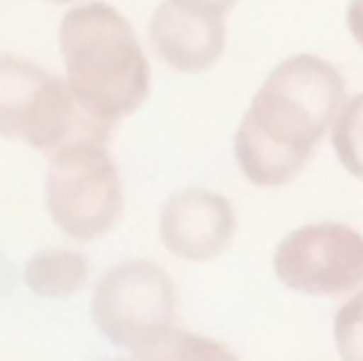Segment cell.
<instances>
[{
	"instance_id": "cell-1",
	"label": "cell",
	"mask_w": 363,
	"mask_h": 361,
	"mask_svg": "<svg viewBox=\"0 0 363 361\" xmlns=\"http://www.w3.org/2000/svg\"><path fill=\"white\" fill-rule=\"evenodd\" d=\"M345 96V77L315 55H290L264 77L233 134L236 166L255 189H281L332 131Z\"/></svg>"
},
{
	"instance_id": "cell-2",
	"label": "cell",
	"mask_w": 363,
	"mask_h": 361,
	"mask_svg": "<svg viewBox=\"0 0 363 361\" xmlns=\"http://www.w3.org/2000/svg\"><path fill=\"white\" fill-rule=\"evenodd\" d=\"M57 51L74 99L112 128L150 96V61L134 26L112 4L86 0L67 6L57 26Z\"/></svg>"
},
{
	"instance_id": "cell-3",
	"label": "cell",
	"mask_w": 363,
	"mask_h": 361,
	"mask_svg": "<svg viewBox=\"0 0 363 361\" xmlns=\"http://www.w3.org/2000/svg\"><path fill=\"white\" fill-rule=\"evenodd\" d=\"M0 138L55 153L74 141L108 138V125L83 112L67 80L19 55H0Z\"/></svg>"
},
{
	"instance_id": "cell-4",
	"label": "cell",
	"mask_w": 363,
	"mask_h": 361,
	"mask_svg": "<svg viewBox=\"0 0 363 361\" xmlns=\"http://www.w3.org/2000/svg\"><path fill=\"white\" fill-rule=\"evenodd\" d=\"M45 211L64 237L93 243L125 217V183L106 141L86 138L61 147L45 166Z\"/></svg>"
},
{
	"instance_id": "cell-5",
	"label": "cell",
	"mask_w": 363,
	"mask_h": 361,
	"mask_svg": "<svg viewBox=\"0 0 363 361\" xmlns=\"http://www.w3.org/2000/svg\"><path fill=\"white\" fill-rule=\"evenodd\" d=\"M179 291L172 275L150 259H125L99 275L89 294V320L108 345L140 355L176 330Z\"/></svg>"
},
{
	"instance_id": "cell-6",
	"label": "cell",
	"mask_w": 363,
	"mask_h": 361,
	"mask_svg": "<svg viewBox=\"0 0 363 361\" xmlns=\"http://www.w3.org/2000/svg\"><path fill=\"white\" fill-rule=\"evenodd\" d=\"M274 275L287 291L338 298L363 288V234L338 221L296 227L274 247Z\"/></svg>"
},
{
	"instance_id": "cell-7",
	"label": "cell",
	"mask_w": 363,
	"mask_h": 361,
	"mask_svg": "<svg viewBox=\"0 0 363 361\" xmlns=\"http://www.w3.org/2000/svg\"><path fill=\"white\" fill-rule=\"evenodd\" d=\"M157 234L172 259L198 266L213 262L230 249L236 237V208L220 192L185 185L163 202Z\"/></svg>"
},
{
	"instance_id": "cell-8",
	"label": "cell",
	"mask_w": 363,
	"mask_h": 361,
	"mask_svg": "<svg viewBox=\"0 0 363 361\" xmlns=\"http://www.w3.org/2000/svg\"><path fill=\"white\" fill-rule=\"evenodd\" d=\"M153 55L179 74H207L226 51V16L182 0H160L150 16Z\"/></svg>"
},
{
	"instance_id": "cell-9",
	"label": "cell",
	"mask_w": 363,
	"mask_h": 361,
	"mask_svg": "<svg viewBox=\"0 0 363 361\" xmlns=\"http://www.w3.org/2000/svg\"><path fill=\"white\" fill-rule=\"evenodd\" d=\"M23 285L45 301L77 298L89 285V259L74 247H42L23 262Z\"/></svg>"
},
{
	"instance_id": "cell-10",
	"label": "cell",
	"mask_w": 363,
	"mask_h": 361,
	"mask_svg": "<svg viewBox=\"0 0 363 361\" xmlns=\"http://www.w3.org/2000/svg\"><path fill=\"white\" fill-rule=\"evenodd\" d=\"M134 358L138 361H239L230 345L217 343L211 336H201V333L179 330V326L166 333L163 339H157L153 345H147Z\"/></svg>"
},
{
	"instance_id": "cell-11",
	"label": "cell",
	"mask_w": 363,
	"mask_h": 361,
	"mask_svg": "<svg viewBox=\"0 0 363 361\" xmlns=\"http://www.w3.org/2000/svg\"><path fill=\"white\" fill-rule=\"evenodd\" d=\"M332 147L338 153L341 166L351 176L363 179V93L351 96L341 106L338 119L332 125Z\"/></svg>"
},
{
	"instance_id": "cell-12",
	"label": "cell",
	"mask_w": 363,
	"mask_h": 361,
	"mask_svg": "<svg viewBox=\"0 0 363 361\" xmlns=\"http://www.w3.org/2000/svg\"><path fill=\"white\" fill-rule=\"evenodd\" d=\"M335 349L341 361H363V294L335 313Z\"/></svg>"
},
{
	"instance_id": "cell-13",
	"label": "cell",
	"mask_w": 363,
	"mask_h": 361,
	"mask_svg": "<svg viewBox=\"0 0 363 361\" xmlns=\"http://www.w3.org/2000/svg\"><path fill=\"white\" fill-rule=\"evenodd\" d=\"M347 29H351L354 42L363 48V0H351L347 4Z\"/></svg>"
},
{
	"instance_id": "cell-14",
	"label": "cell",
	"mask_w": 363,
	"mask_h": 361,
	"mask_svg": "<svg viewBox=\"0 0 363 361\" xmlns=\"http://www.w3.org/2000/svg\"><path fill=\"white\" fill-rule=\"evenodd\" d=\"M182 4H191V6H201V10H211V13L226 16V13L236 6V0H182Z\"/></svg>"
},
{
	"instance_id": "cell-15",
	"label": "cell",
	"mask_w": 363,
	"mask_h": 361,
	"mask_svg": "<svg viewBox=\"0 0 363 361\" xmlns=\"http://www.w3.org/2000/svg\"><path fill=\"white\" fill-rule=\"evenodd\" d=\"M45 4H57V6H74V4H83V0H45Z\"/></svg>"
},
{
	"instance_id": "cell-16",
	"label": "cell",
	"mask_w": 363,
	"mask_h": 361,
	"mask_svg": "<svg viewBox=\"0 0 363 361\" xmlns=\"http://www.w3.org/2000/svg\"><path fill=\"white\" fill-rule=\"evenodd\" d=\"M131 361H138V358H131Z\"/></svg>"
},
{
	"instance_id": "cell-17",
	"label": "cell",
	"mask_w": 363,
	"mask_h": 361,
	"mask_svg": "<svg viewBox=\"0 0 363 361\" xmlns=\"http://www.w3.org/2000/svg\"><path fill=\"white\" fill-rule=\"evenodd\" d=\"M360 294H363V291H360Z\"/></svg>"
}]
</instances>
